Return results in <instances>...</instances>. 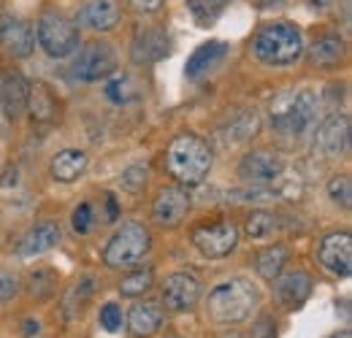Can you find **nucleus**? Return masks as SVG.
<instances>
[{"instance_id": "f257e3e1", "label": "nucleus", "mask_w": 352, "mask_h": 338, "mask_svg": "<svg viewBox=\"0 0 352 338\" xmlns=\"http://www.w3.org/2000/svg\"><path fill=\"white\" fill-rule=\"evenodd\" d=\"M258 306V290L241 276H230L214 284L206 297V314L214 325H239Z\"/></svg>"}, {"instance_id": "f03ea898", "label": "nucleus", "mask_w": 352, "mask_h": 338, "mask_svg": "<svg viewBox=\"0 0 352 338\" xmlns=\"http://www.w3.org/2000/svg\"><path fill=\"white\" fill-rule=\"evenodd\" d=\"M166 170L179 184L195 187L201 184L212 170V149L201 135L182 133L166 149Z\"/></svg>"}, {"instance_id": "7ed1b4c3", "label": "nucleus", "mask_w": 352, "mask_h": 338, "mask_svg": "<svg viewBox=\"0 0 352 338\" xmlns=\"http://www.w3.org/2000/svg\"><path fill=\"white\" fill-rule=\"evenodd\" d=\"M252 54L268 68L296 65L304 54V36L293 22H271L255 33Z\"/></svg>"}, {"instance_id": "20e7f679", "label": "nucleus", "mask_w": 352, "mask_h": 338, "mask_svg": "<svg viewBox=\"0 0 352 338\" xmlns=\"http://www.w3.org/2000/svg\"><path fill=\"white\" fill-rule=\"evenodd\" d=\"M149 247H152L149 230L144 225H138V222H125L109 238V244L103 249V262H106V268H114V271L133 268L146 257Z\"/></svg>"}, {"instance_id": "39448f33", "label": "nucleus", "mask_w": 352, "mask_h": 338, "mask_svg": "<svg viewBox=\"0 0 352 338\" xmlns=\"http://www.w3.org/2000/svg\"><path fill=\"white\" fill-rule=\"evenodd\" d=\"M38 46L44 49L52 60H65L74 52H79V27L60 11H44L36 27Z\"/></svg>"}, {"instance_id": "423d86ee", "label": "nucleus", "mask_w": 352, "mask_h": 338, "mask_svg": "<svg viewBox=\"0 0 352 338\" xmlns=\"http://www.w3.org/2000/svg\"><path fill=\"white\" fill-rule=\"evenodd\" d=\"M117 52L106 41H89L82 46L76 63H74V76L82 82H100L109 79L117 71Z\"/></svg>"}, {"instance_id": "0eeeda50", "label": "nucleus", "mask_w": 352, "mask_h": 338, "mask_svg": "<svg viewBox=\"0 0 352 338\" xmlns=\"http://www.w3.org/2000/svg\"><path fill=\"white\" fill-rule=\"evenodd\" d=\"M192 244L198 247V252L209 260H222L236 249L239 244V227L230 219H220L212 225H204L192 233Z\"/></svg>"}, {"instance_id": "6e6552de", "label": "nucleus", "mask_w": 352, "mask_h": 338, "mask_svg": "<svg viewBox=\"0 0 352 338\" xmlns=\"http://www.w3.org/2000/svg\"><path fill=\"white\" fill-rule=\"evenodd\" d=\"M317 260L320 265L339 276V279H347L352 273V238L347 230H333L328 236L320 238L317 244Z\"/></svg>"}, {"instance_id": "1a4fd4ad", "label": "nucleus", "mask_w": 352, "mask_h": 338, "mask_svg": "<svg viewBox=\"0 0 352 338\" xmlns=\"http://www.w3.org/2000/svg\"><path fill=\"white\" fill-rule=\"evenodd\" d=\"M317 111H320V100H317V95L311 89L293 92L290 109H287L282 125L276 127V130L287 133V135H307L309 130L317 125Z\"/></svg>"}, {"instance_id": "9d476101", "label": "nucleus", "mask_w": 352, "mask_h": 338, "mask_svg": "<svg viewBox=\"0 0 352 338\" xmlns=\"http://www.w3.org/2000/svg\"><path fill=\"white\" fill-rule=\"evenodd\" d=\"M160 295H163V303L168 311H190L201 300V282L195 273L176 271L163 282Z\"/></svg>"}, {"instance_id": "9b49d317", "label": "nucleus", "mask_w": 352, "mask_h": 338, "mask_svg": "<svg viewBox=\"0 0 352 338\" xmlns=\"http://www.w3.org/2000/svg\"><path fill=\"white\" fill-rule=\"evenodd\" d=\"M285 173V163L279 155L268 152V149H252L241 157L239 163V176L250 184H268L276 181Z\"/></svg>"}, {"instance_id": "f8f14e48", "label": "nucleus", "mask_w": 352, "mask_h": 338, "mask_svg": "<svg viewBox=\"0 0 352 338\" xmlns=\"http://www.w3.org/2000/svg\"><path fill=\"white\" fill-rule=\"evenodd\" d=\"M190 212V195L179 187H163L152 201V219L160 227H176Z\"/></svg>"}, {"instance_id": "ddd939ff", "label": "nucleus", "mask_w": 352, "mask_h": 338, "mask_svg": "<svg viewBox=\"0 0 352 338\" xmlns=\"http://www.w3.org/2000/svg\"><path fill=\"white\" fill-rule=\"evenodd\" d=\"M0 43L8 54L25 60L36 49V33L30 30V25L25 19L6 14V16H0Z\"/></svg>"}, {"instance_id": "4468645a", "label": "nucleus", "mask_w": 352, "mask_h": 338, "mask_svg": "<svg viewBox=\"0 0 352 338\" xmlns=\"http://www.w3.org/2000/svg\"><path fill=\"white\" fill-rule=\"evenodd\" d=\"M317 146L328 157H344L350 152V117L333 114L317 130Z\"/></svg>"}, {"instance_id": "2eb2a0df", "label": "nucleus", "mask_w": 352, "mask_h": 338, "mask_svg": "<svg viewBox=\"0 0 352 338\" xmlns=\"http://www.w3.org/2000/svg\"><path fill=\"white\" fill-rule=\"evenodd\" d=\"M171 52V43L163 27H141L133 38L131 54L138 65H149V63H157L163 57H168Z\"/></svg>"}, {"instance_id": "dca6fc26", "label": "nucleus", "mask_w": 352, "mask_h": 338, "mask_svg": "<svg viewBox=\"0 0 352 338\" xmlns=\"http://www.w3.org/2000/svg\"><path fill=\"white\" fill-rule=\"evenodd\" d=\"M28 92H30V82L19 74V71H6L0 76V106L6 111V117L19 120L28 109Z\"/></svg>"}, {"instance_id": "f3484780", "label": "nucleus", "mask_w": 352, "mask_h": 338, "mask_svg": "<svg viewBox=\"0 0 352 338\" xmlns=\"http://www.w3.org/2000/svg\"><path fill=\"white\" fill-rule=\"evenodd\" d=\"M276 297L285 308H298L307 303V297L311 295V276L307 271L296 268V271H287V273H279L276 279Z\"/></svg>"}, {"instance_id": "a211bd4d", "label": "nucleus", "mask_w": 352, "mask_h": 338, "mask_svg": "<svg viewBox=\"0 0 352 338\" xmlns=\"http://www.w3.org/2000/svg\"><path fill=\"white\" fill-rule=\"evenodd\" d=\"M344 38L333 30H325L320 36H314V41L309 43L307 49V60L311 68H333L342 63L344 57Z\"/></svg>"}, {"instance_id": "6ab92c4d", "label": "nucleus", "mask_w": 352, "mask_h": 338, "mask_svg": "<svg viewBox=\"0 0 352 338\" xmlns=\"http://www.w3.org/2000/svg\"><path fill=\"white\" fill-rule=\"evenodd\" d=\"M163 328V306L155 300H138L128 311V330L135 338L155 336Z\"/></svg>"}, {"instance_id": "aec40b11", "label": "nucleus", "mask_w": 352, "mask_h": 338, "mask_svg": "<svg viewBox=\"0 0 352 338\" xmlns=\"http://www.w3.org/2000/svg\"><path fill=\"white\" fill-rule=\"evenodd\" d=\"M120 22V5L114 0H87L79 8V25H85L95 33L114 30Z\"/></svg>"}, {"instance_id": "412c9836", "label": "nucleus", "mask_w": 352, "mask_h": 338, "mask_svg": "<svg viewBox=\"0 0 352 338\" xmlns=\"http://www.w3.org/2000/svg\"><path fill=\"white\" fill-rule=\"evenodd\" d=\"M63 233L57 222H38L36 227H30L19 244V257H38V254L49 252L60 244Z\"/></svg>"}, {"instance_id": "4be33fe9", "label": "nucleus", "mask_w": 352, "mask_h": 338, "mask_svg": "<svg viewBox=\"0 0 352 338\" xmlns=\"http://www.w3.org/2000/svg\"><path fill=\"white\" fill-rule=\"evenodd\" d=\"M225 54H228V46H225L222 41L201 43V46L190 54V60H187V68H184L187 79H201L204 74H209V71L220 63Z\"/></svg>"}, {"instance_id": "5701e85b", "label": "nucleus", "mask_w": 352, "mask_h": 338, "mask_svg": "<svg viewBox=\"0 0 352 338\" xmlns=\"http://www.w3.org/2000/svg\"><path fill=\"white\" fill-rule=\"evenodd\" d=\"M49 170H52V176L57 181L71 184V181H76L87 170V152H82V149H63L60 155L52 157Z\"/></svg>"}, {"instance_id": "b1692460", "label": "nucleus", "mask_w": 352, "mask_h": 338, "mask_svg": "<svg viewBox=\"0 0 352 338\" xmlns=\"http://www.w3.org/2000/svg\"><path fill=\"white\" fill-rule=\"evenodd\" d=\"M258 125H261V120H258L255 111L239 109V111H233V114L228 117V122L220 127V135L225 141H230V144H241V141H247V138H252V135L258 133Z\"/></svg>"}, {"instance_id": "393cba45", "label": "nucleus", "mask_w": 352, "mask_h": 338, "mask_svg": "<svg viewBox=\"0 0 352 338\" xmlns=\"http://www.w3.org/2000/svg\"><path fill=\"white\" fill-rule=\"evenodd\" d=\"M28 111L36 122H52L54 114H57V98L54 92L44 84V82H36L30 84V92H28Z\"/></svg>"}, {"instance_id": "a878e982", "label": "nucleus", "mask_w": 352, "mask_h": 338, "mask_svg": "<svg viewBox=\"0 0 352 338\" xmlns=\"http://www.w3.org/2000/svg\"><path fill=\"white\" fill-rule=\"evenodd\" d=\"M287 260H290V249L285 244H271V247H265L263 252H258L255 268H258V273L263 276L265 282H274L285 271Z\"/></svg>"}, {"instance_id": "bb28decb", "label": "nucleus", "mask_w": 352, "mask_h": 338, "mask_svg": "<svg viewBox=\"0 0 352 338\" xmlns=\"http://www.w3.org/2000/svg\"><path fill=\"white\" fill-rule=\"evenodd\" d=\"M279 216L274 212H265V209H258L247 216L244 222V233L252 238V241H265V238H274L279 233Z\"/></svg>"}, {"instance_id": "cd10ccee", "label": "nucleus", "mask_w": 352, "mask_h": 338, "mask_svg": "<svg viewBox=\"0 0 352 338\" xmlns=\"http://www.w3.org/2000/svg\"><path fill=\"white\" fill-rule=\"evenodd\" d=\"M152 282H155L152 268H135L133 273H128V276L120 282V293L125 297H138L152 287Z\"/></svg>"}, {"instance_id": "c85d7f7f", "label": "nucleus", "mask_w": 352, "mask_h": 338, "mask_svg": "<svg viewBox=\"0 0 352 338\" xmlns=\"http://www.w3.org/2000/svg\"><path fill=\"white\" fill-rule=\"evenodd\" d=\"M230 0H187V8L198 25H212Z\"/></svg>"}, {"instance_id": "c756f323", "label": "nucleus", "mask_w": 352, "mask_h": 338, "mask_svg": "<svg viewBox=\"0 0 352 338\" xmlns=\"http://www.w3.org/2000/svg\"><path fill=\"white\" fill-rule=\"evenodd\" d=\"M106 95H109L111 100H117V103H128V100L141 95V89H138V82L133 79L131 74H122V76H117L114 82H109Z\"/></svg>"}, {"instance_id": "7c9ffc66", "label": "nucleus", "mask_w": 352, "mask_h": 338, "mask_svg": "<svg viewBox=\"0 0 352 338\" xmlns=\"http://www.w3.org/2000/svg\"><path fill=\"white\" fill-rule=\"evenodd\" d=\"M92 295V279H82L79 284H74L71 287V293L65 295V303H63V308H65V317L68 319H74L82 308H85V300Z\"/></svg>"}, {"instance_id": "2f4dec72", "label": "nucleus", "mask_w": 352, "mask_h": 338, "mask_svg": "<svg viewBox=\"0 0 352 338\" xmlns=\"http://www.w3.org/2000/svg\"><path fill=\"white\" fill-rule=\"evenodd\" d=\"M328 195H331V201L333 203H342L344 209H350L352 203V181L347 173H342V176H333L331 181H328Z\"/></svg>"}, {"instance_id": "473e14b6", "label": "nucleus", "mask_w": 352, "mask_h": 338, "mask_svg": "<svg viewBox=\"0 0 352 338\" xmlns=\"http://www.w3.org/2000/svg\"><path fill=\"white\" fill-rule=\"evenodd\" d=\"M146 179H149V168L144 166V163H138V166H131V168L122 173V190H128V192H141L144 187H146Z\"/></svg>"}, {"instance_id": "72a5a7b5", "label": "nucleus", "mask_w": 352, "mask_h": 338, "mask_svg": "<svg viewBox=\"0 0 352 338\" xmlns=\"http://www.w3.org/2000/svg\"><path fill=\"white\" fill-rule=\"evenodd\" d=\"M98 322H100V328L106 333H117L122 328V308L117 303H106L100 308V314H98Z\"/></svg>"}, {"instance_id": "f704fd0d", "label": "nucleus", "mask_w": 352, "mask_h": 338, "mask_svg": "<svg viewBox=\"0 0 352 338\" xmlns=\"http://www.w3.org/2000/svg\"><path fill=\"white\" fill-rule=\"evenodd\" d=\"M71 222H74V230L76 233H89V227H92V222H95V216H92V206L89 203H79L74 214H71Z\"/></svg>"}, {"instance_id": "c9c22d12", "label": "nucleus", "mask_w": 352, "mask_h": 338, "mask_svg": "<svg viewBox=\"0 0 352 338\" xmlns=\"http://www.w3.org/2000/svg\"><path fill=\"white\" fill-rule=\"evenodd\" d=\"M16 293H19V282H16V276H11V273H0V303L11 300Z\"/></svg>"}, {"instance_id": "e433bc0d", "label": "nucleus", "mask_w": 352, "mask_h": 338, "mask_svg": "<svg viewBox=\"0 0 352 338\" xmlns=\"http://www.w3.org/2000/svg\"><path fill=\"white\" fill-rule=\"evenodd\" d=\"M131 3H133V8H138V11H144V14H155V11L163 8L166 0H131Z\"/></svg>"}, {"instance_id": "4c0bfd02", "label": "nucleus", "mask_w": 352, "mask_h": 338, "mask_svg": "<svg viewBox=\"0 0 352 338\" xmlns=\"http://www.w3.org/2000/svg\"><path fill=\"white\" fill-rule=\"evenodd\" d=\"M16 181H19V170H16V166H6L3 179H0V187H16Z\"/></svg>"}, {"instance_id": "58836bf2", "label": "nucleus", "mask_w": 352, "mask_h": 338, "mask_svg": "<svg viewBox=\"0 0 352 338\" xmlns=\"http://www.w3.org/2000/svg\"><path fill=\"white\" fill-rule=\"evenodd\" d=\"M103 203H106V222H114V219L120 216V206H117V198H114V195H106V198H103Z\"/></svg>"}, {"instance_id": "ea45409f", "label": "nucleus", "mask_w": 352, "mask_h": 338, "mask_svg": "<svg viewBox=\"0 0 352 338\" xmlns=\"http://www.w3.org/2000/svg\"><path fill=\"white\" fill-rule=\"evenodd\" d=\"M285 0H255V5L258 8H263V11H268V8H279Z\"/></svg>"}, {"instance_id": "a19ab883", "label": "nucleus", "mask_w": 352, "mask_h": 338, "mask_svg": "<svg viewBox=\"0 0 352 338\" xmlns=\"http://www.w3.org/2000/svg\"><path fill=\"white\" fill-rule=\"evenodd\" d=\"M309 3H311V8H317V11H325V8L333 5V0H309Z\"/></svg>"}, {"instance_id": "79ce46f5", "label": "nucleus", "mask_w": 352, "mask_h": 338, "mask_svg": "<svg viewBox=\"0 0 352 338\" xmlns=\"http://www.w3.org/2000/svg\"><path fill=\"white\" fill-rule=\"evenodd\" d=\"M25 333H38V322L28 319V322H25Z\"/></svg>"}, {"instance_id": "37998d69", "label": "nucleus", "mask_w": 352, "mask_h": 338, "mask_svg": "<svg viewBox=\"0 0 352 338\" xmlns=\"http://www.w3.org/2000/svg\"><path fill=\"white\" fill-rule=\"evenodd\" d=\"M331 338H352V333H350V328H344V330H339V333H333Z\"/></svg>"}, {"instance_id": "c03bdc74", "label": "nucleus", "mask_w": 352, "mask_h": 338, "mask_svg": "<svg viewBox=\"0 0 352 338\" xmlns=\"http://www.w3.org/2000/svg\"><path fill=\"white\" fill-rule=\"evenodd\" d=\"M222 338H247V336H241V333H225Z\"/></svg>"}]
</instances>
